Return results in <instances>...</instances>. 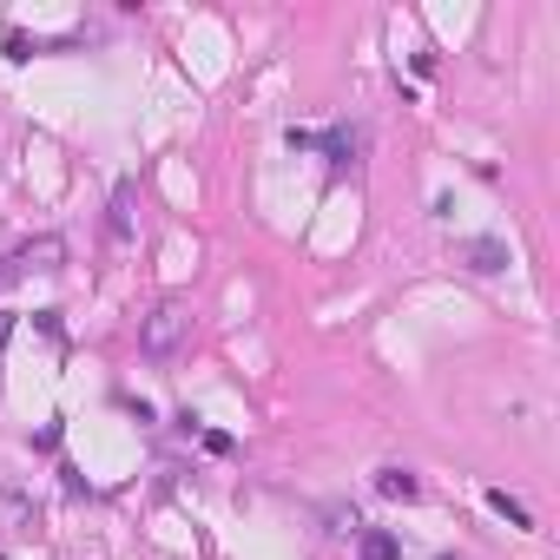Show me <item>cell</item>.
<instances>
[{"mask_svg":"<svg viewBox=\"0 0 560 560\" xmlns=\"http://www.w3.org/2000/svg\"><path fill=\"white\" fill-rule=\"evenodd\" d=\"M185 337H191V304H185V298H165V304H152V311L139 317V350H145V357H172Z\"/></svg>","mask_w":560,"mask_h":560,"instance_id":"6da1fadb","label":"cell"},{"mask_svg":"<svg viewBox=\"0 0 560 560\" xmlns=\"http://www.w3.org/2000/svg\"><path fill=\"white\" fill-rule=\"evenodd\" d=\"M60 257H67L60 237H34L27 250H14V270H21V277H27V270H60Z\"/></svg>","mask_w":560,"mask_h":560,"instance_id":"7a4b0ae2","label":"cell"},{"mask_svg":"<svg viewBox=\"0 0 560 560\" xmlns=\"http://www.w3.org/2000/svg\"><path fill=\"white\" fill-rule=\"evenodd\" d=\"M462 257H468V270H481V277L508 270V250H501L494 237H475V244H462Z\"/></svg>","mask_w":560,"mask_h":560,"instance_id":"3957f363","label":"cell"},{"mask_svg":"<svg viewBox=\"0 0 560 560\" xmlns=\"http://www.w3.org/2000/svg\"><path fill=\"white\" fill-rule=\"evenodd\" d=\"M376 488H383L389 501H416V475H409V468H383V475H376Z\"/></svg>","mask_w":560,"mask_h":560,"instance_id":"277c9868","label":"cell"},{"mask_svg":"<svg viewBox=\"0 0 560 560\" xmlns=\"http://www.w3.org/2000/svg\"><path fill=\"white\" fill-rule=\"evenodd\" d=\"M357 560H396V534H383V527H370V534L357 540Z\"/></svg>","mask_w":560,"mask_h":560,"instance_id":"5b68a950","label":"cell"},{"mask_svg":"<svg viewBox=\"0 0 560 560\" xmlns=\"http://www.w3.org/2000/svg\"><path fill=\"white\" fill-rule=\"evenodd\" d=\"M126 231H132V185L113 191V237H126Z\"/></svg>","mask_w":560,"mask_h":560,"instance_id":"8992f818","label":"cell"},{"mask_svg":"<svg viewBox=\"0 0 560 560\" xmlns=\"http://www.w3.org/2000/svg\"><path fill=\"white\" fill-rule=\"evenodd\" d=\"M488 508H494V514H501L508 527H527V508H521L514 494H501V488H494V494H488Z\"/></svg>","mask_w":560,"mask_h":560,"instance_id":"52a82bcc","label":"cell"},{"mask_svg":"<svg viewBox=\"0 0 560 560\" xmlns=\"http://www.w3.org/2000/svg\"><path fill=\"white\" fill-rule=\"evenodd\" d=\"M330 534H363V521L350 508H330Z\"/></svg>","mask_w":560,"mask_h":560,"instance_id":"ba28073f","label":"cell"},{"mask_svg":"<svg viewBox=\"0 0 560 560\" xmlns=\"http://www.w3.org/2000/svg\"><path fill=\"white\" fill-rule=\"evenodd\" d=\"M14 277H21V270H14V257H0V291H8V284H14Z\"/></svg>","mask_w":560,"mask_h":560,"instance_id":"9c48e42d","label":"cell"}]
</instances>
